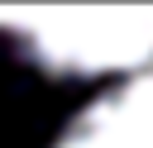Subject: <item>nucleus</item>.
Here are the masks:
<instances>
[{"mask_svg": "<svg viewBox=\"0 0 153 148\" xmlns=\"http://www.w3.org/2000/svg\"><path fill=\"white\" fill-rule=\"evenodd\" d=\"M14 48L53 76H134L153 67V19L129 14H57L24 19Z\"/></svg>", "mask_w": 153, "mask_h": 148, "instance_id": "nucleus-1", "label": "nucleus"}, {"mask_svg": "<svg viewBox=\"0 0 153 148\" xmlns=\"http://www.w3.org/2000/svg\"><path fill=\"white\" fill-rule=\"evenodd\" d=\"M53 148H153V67L86 100L57 129Z\"/></svg>", "mask_w": 153, "mask_h": 148, "instance_id": "nucleus-2", "label": "nucleus"}]
</instances>
